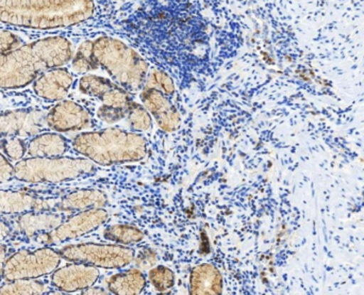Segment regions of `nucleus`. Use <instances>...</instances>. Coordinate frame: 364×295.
<instances>
[{
    "label": "nucleus",
    "instance_id": "f257e3e1",
    "mask_svg": "<svg viewBox=\"0 0 364 295\" xmlns=\"http://www.w3.org/2000/svg\"><path fill=\"white\" fill-rule=\"evenodd\" d=\"M72 43L63 36H49L25 43L18 36L0 31V87L21 89L42 73L61 68L72 60Z\"/></svg>",
    "mask_w": 364,
    "mask_h": 295
},
{
    "label": "nucleus",
    "instance_id": "f03ea898",
    "mask_svg": "<svg viewBox=\"0 0 364 295\" xmlns=\"http://www.w3.org/2000/svg\"><path fill=\"white\" fill-rule=\"evenodd\" d=\"M94 12V0H0V23L30 29L70 27Z\"/></svg>",
    "mask_w": 364,
    "mask_h": 295
},
{
    "label": "nucleus",
    "instance_id": "7ed1b4c3",
    "mask_svg": "<svg viewBox=\"0 0 364 295\" xmlns=\"http://www.w3.org/2000/svg\"><path fill=\"white\" fill-rule=\"evenodd\" d=\"M73 147L94 163L104 166L140 161L149 149L144 136L119 128L83 132L75 136Z\"/></svg>",
    "mask_w": 364,
    "mask_h": 295
},
{
    "label": "nucleus",
    "instance_id": "20e7f679",
    "mask_svg": "<svg viewBox=\"0 0 364 295\" xmlns=\"http://www.w3.org/2000/svg\"><path fill=\"white\" fill-rule=\"evenodd\" d=\"M94 55L98 65L105 68L117 85L129 92L144 89L149 64L132 47L117 38L100 36L94 41Z\"/></svg>",
    "mask_w": 364,
    "mask_h": 295
},
{
    "label": "nucleus",
    "instance_id": "39448f33",
    "mask_svg": "<svg viewBox=\"0 0 364 295\" xmlns=\"http://www.w3.org/2000/svg\"><path fill=\"white\" fill-rule=\"evenodd\" d=\"M95 172L94 162L87 158H29L14 166V178L25 183H62L74 181Z\"/></svg>",
    "mask_w": 364,
    "mask_h": 295
},
{
    "label": "nucleus",
    "instance_id": "423d86ee",
    "mask_svg": "<svg viewBox=\"0 0 364 295\" xmlns=\"http://www.w3.org/2000/svg\"><path fill=\"white\" fill-rule=\"evenodd\" d=\"M62 258L96 268L122 269L134 262L136 252L122 245L81 243L60 250Z\"/></svg>",
    "mask_w": 364,
    "mask_h": 295
},
{
    "label": "nucleus",
    "instance_id": "0eeeda50",
    "mask_svg": "<svg viewBox=\"0 0 364 295\" xmlns=\"http://www.w3.org/2000/svg\"><path fill=\"white\" fill-rule=\"evenodd\" d=\"M61 259L60 252L50 247L33 252L21 250L6 258L4 279L6 281L38 279L57 270Z\"/></svg>",
    "mask_w": 364,
    "mask_h": 295
},
{
    "label": "nucleus",
    "instance_id": "6e6552de",
    "mask_svg": "<svg viewBox=\"0 0 364 295\" xmlns=\"http://www.w3.org/2000/svg\"><path fill=\"white\" fill-rule=\"evenodd\" d=\"M108 213L104 208L80 211L50 232L36 235V240L42 245H58L90 234L108 221Z\"/></svg>",
    "mask_w": 364,
    "mask_h": 295
},
{
    "label": "nucleus",
    "instance_id": "1a4fd4ad",
    "mask_svg": "<svg viewBox=\"0 0 364 295\" xmlns=\"http://www.w3.org/2000/svg\"><path fill=\"white\" fill-rule=\"evenodd\" d=\"M46 125L42 111L15 110L0 112V138L36 136Z\"/></svg>",
    "mask_w": 364,
    "mask_h": 295
},
{
    "label": "nucleus",
    "instance_id": "9d476101",
    "mask_svg": "<svg viewBox=\"0 0 364 295\" xmlns=\"http://www.w3.org/2000/svg\"><path fill=\"white\" fill-rule=\"evenodd\" d=\"M98 279L100 271L96 267L74 262L53 271L51 285L60 291L70 294L93 287Z\"/></svg>",
    "mask_w": 364,
    "mask_h": 295
},
{
    "label": "nucleus",
    "instance_id": "9b49d317",
    "mask_svg": "<svg viewBox=\"0 0 364 295\" xmlns=\"http://www.w3.org/2000/svg\"><path fill=\"white\" fill-rule=\"evenodd\" d=\"M89 111L77 102L65 100L55 104L46 115V125L58 132H78L91 125Z\"/></svg>",
    "mask_w": 364,
    "mask_h": 295
},
{
    "label": "nucleus",
    "instance_id": "f8f14e48",
    "mask_svg": "<svg viewBox=\"0 0 364 295\" xmlns=\"http://www.w3.org/2000/svg\"><path fill=\"white\" fill-rule=\"evenodd\" d=\"M141 100L162 130L171 132L178 129L181 123V115L166 94L159 90L144 87L141 93Z\"/></svg>",
    "mask_w": 364,
    "mask_h": 295
},
{
    "label": "nucleus",
    "instance_id": "ddd939ff",
    "mask_svg": "<svg viewBox=\"0 0 364 295\" xmlns=\"http://www.w3.org/2000/svg\"><path fill=\"white\" fill-rule=\"evenodd\" d=\"M74 83V76L66 68H51L42 73L33 82V91L38 97L48 102L64 100Z\"/></svg>",
    "mask_w": 364,
    "mask_h": 295
},
{
    "label": "nucleus",
    "instance_id": "4468645a",
    "mask_svg": "<svg viewBox=\"0 0 364 295\" xmlns=\"http://www.w3.org/2000/svg\"><path fill=\"white\" fill-rule=\"evenodd\" d=\"M50 208L46 200L36 198L26 192L0 190V215H21L28 211H46L50 210Z\"/></svg>",
    "mask_w": 364,
    "mask_h": 295
},
{
    "label": "nucleus",
    "instance_id": "2eb2a0df",
    "mask_svg": "<svg viewBox=\"0 0 364 295\" xmlns=\"http://www.w3.org/2000/svg\"><path fill=\"white\" fill-rule=\"evenodd\" d=\"M223 292V277L218 269L211 264L195 267L191 272L190 294L218 295Z\"/></svg>",
    "mask_w": 364,
    "mask_h": 295
},
{
    "label": "nucleus",
    "instance_id": "dca6fc26",
    "mask_svg": "<svg viewBox=\"0 0 364 295\" xmlns=\"http://www.w3.org/2000/svg\"><path fill=\"white\" fill-rule=\"evenodd\" d=\"M108 204L106 193L96 189L77 190L64 196L58 203L55 209L63 213L85 211L90 209L104 208Z\"/></svg>",
    "mask_w": 364,
    "mask_h": 295
},
{
    "label": "nucleus",
    "instance_id": "f3484780",
    "mask_svg": "<svg viewBox=\"0 0 364 295\" xmlns=\"http://www.w3.org/2000/svg\"><path fill=\"white\" fill-rule=\"evenodd\" d=\"M63 217L58 213L46 211H28L21 213L17 219L18 230L28 237L36 236L41 232H50L60 225Z\"/></svg>",
    "mask_w": 364,
    "mask_h": 295
},
{
    "label": "nucleus",
    "instance_id": "a211bd4d",
    "mask_svg": "<svg viewBox=\"0 0 364 295\" xmlns=\"http://www.w3.org/2000/svg\"><path fill=\"white\" fill-rule=\"evenodd\" d=\"M68 151V141L58 134H38L27 146L28 156L33 158L62 157Z\"/></svg>",
    "mask_w": 364,
    "mask_h": 295
},
{
    "label": "nucleus",
    "instance_id": "6ab92c4d",
    "mask_svg": "<svg viewBox=\"0 0 364 295\" xmlns=\"http://www.w3.org/2000/svg\"><path fill=\"white\" fill-rule=\"evenodd\" d=\"M145 287L146 279L144 274L136 269L113 275L108 281V288L111 294L117 295L140 294Z\"/></svg>",
    "mask_w": 364,
    "mask_h": 295
},
{
    "label": "nucleus",
    "instance_id": "aec40b11",
    "mask_svg": "<svg viewBox=\"0 0 364 295\" xmlns=\"http://www.w3.org/2000/svg\"><path fill=\"white\" fill-rule=\"evenodd\" d=\"M104 237L107 240L113 241L119 245H130L141 242L144 238V234L134 226L117 224L106 228Z\"/></svg>",
    "mask_w": 364,
    "mask_h": 295
},
{
    "label": "nucleus",
    "instance_id": "412c9836",
    "mask_svg": "<svg viewBox=\"0 0 364 295\" xmlns=\"http://www.w3.org/2000/svg\"><path fill=\"white\" fill-rule=\"evenodd\" d=\"M98 62L94 55V42L85 41L79 46L72 62V68L77 74H85L90 70H97Z\"/></svg>",
    "mask_w": 364,
    "mask_h": 295
},
{
    "label": "nucleus",
    "instance_id": "4be33fe9",
    "mask_svg": "<svg viewBox=\"0 0 364 295\" xmlns=\"http://www.w3.org/2000/svg\"><path fill=\"white\" fill-rule=\"evenodd\" d=\"M115 85L117 83L113 82L110 79L95 75H87L79 80V90L85 95L102 100Z\"/></svg>",
    "mask_w": 364,
    "mask_h": 295
},
{
    "label": "nucleus",
    "instance_id": "5701e85b",
    "mask_svg": "<svg viewBox=\"0 0 364 295\" xmlns=\"http://www.w3.org/2000/svg\"><path fill=\"white\" fill-rule=\"evenodd\" d=\"M46 285L36 279H18L0 286V294H42Z\"/></svg>",
    "mask_w": 364,
    "mask_h": 295
},
{
    "label": "nucleus",
    "instance_id": "b1692460",
    "mask_svg": "<svg viewBox=\"0 0 364 295\" xmlns=\"http://www.w3.org/2000/svg\"><path fill=\"white\" fill-rule=\"evenodd\" d=\"M128 122L130 127L136 132H143L149 130L153 126L151 114L149 110L142 104L132 102L128 108Z\"/></svg>",
    "mask_w": 364,
    "mask_h": 295
},
{
    "label": "nucleus",
    "instance_id": "393cba45",
    "mask_svg": "<svg viewBox=\"0 0 364 295\" xmlns=\"http://www.w3.org/2000/svg\"><path fill=\"white\" fill-rule=\"evenodd\" d=\"M149 281L160 292H166L174 287L175 275L170 269L164 266L155 267L149 272Z\"/></svg>",
    "mask_w": 364,
    "mask_h": 295
},
{
    "label": "nucleus",
    "instance_id": "a878e982",
    "mask_svg": "<svg viewBox=\"0 0 364 295\" xmlns=\"http://www.w3.org/2000/svg\"><path fill=\"white\" fill-rule=\"evenodd\" d=\"M144 87L159 90L168 96L175 93L174 81L166 72L160 70H154L149 73Z\"/></svg>",
    "mask_w": 364,
    "mask_h": 295
},
{
    "label": "nucleus",
    "instance_id": "bb28decb",
    "mask_svg": "<svg viewBox=\"0 0 364 295\" xmlns=\"http://www.w3.org/2000/svg\"><path fill=\"white\" fill-rule=\"evenodd\" d=\"M0 145L4 155L14 161H18L25 156V154H27V146L21 136H6L1 141Z\"/></svg>",
    "mask_w": 364,
    "mask_h": 295
},
{
    "label": "nucleus",
    "instance_id": "cd10ccee",
    "mask_svg": "<svg viewBox=\"0 0 364 295\" xmlns=\"http://www.w3.org/2000/svg\"><path fill=\"white\" fill-rule=\"evenodd\" d=\"M127 108H117V107L102 104L97 111L98 117L105 123L114 124L127 117Z\"/></svg>",
    "mask_w": 364,
    "mask_h": 295
},
{
    "label": "nucleus",
    "instance_id": "c85d7f7f",
    "mask_svg": "<svg viewBox=\"0 0 364 295\" xmlns=\"http://www.w3.org/2000/svg\"><path fill=\"white\" fill-rule=\"evenodd\" d=\"M12 178H14V166L0 154V183L10 181Z\"/></svg>",
    "mask_w": 364,
    "mask_h": 295
},
{
    "label": "nucleus",
    "instance_id": "c756f323",
    "mask_svg": "<svg viewBox=\"0 0 364 295\" xmlns=\"http://www.w3.org/2000/svg\"><path fill=\"white\" fill-rule=\"evenodd\" d=\"M143 264V268H149V267H153L154 264L157 262V257H156L155 254L151 251H145L139 256L138 258V264H140L141 262H144Z\"/></svg>",
    "mask_w": 364,
    "mask_h": 295
},
{
    "label": "nucleus",
    "instance_id": "7c9ffc66",
    "mask_svg": "<svg viewBox=\"0 0 364 295\" xmlns=\"http://www.w3.org/2000/svg\"><path fill=\"white\" fill-rule=\"evenodd\" d=\"M6 245H1L0 243V281H1L2 277H4V264H6Z\"/></svg>",
    "mask_w": 364,
    "mask_h": 295
},
{
    "label": "nucleus",
    "instance_id": "2f4dec72",
    "mask_svg": "<svg viewBox=\"0 0 364 295\" xmlns=\"http://www.w3.org/2000/svg\"><path fill=\"white\" fill-rule=\"evenodd\" d=\"M9 232H10V228L4 222H0V241L4 240L8 237Z\"/></svg>",
    "mask_w": 364,
    "mask_h": 295
},
{
    "label": "nucleus",
    "instance_id": "473e14b6",
    "mask_svg": "<svg viewBox=\"0 0 364 295\" xmlns=\"http://www.w3.org/2000/svg\"><path fill=\"white\" fill-rule=\"evenodd\" d=\"M107 292L104 291V290L100 289V288H89V289L85 290L83 294H106Z\"/></svg>",
    "mask_w": 364,
    "mask_h": 295
}]
</instances>
